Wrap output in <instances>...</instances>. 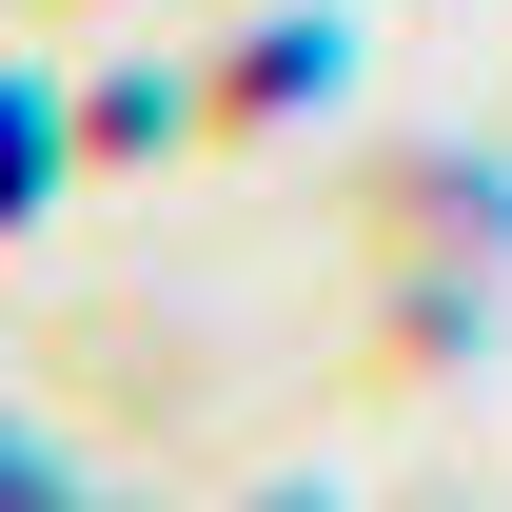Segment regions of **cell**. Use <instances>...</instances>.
<instances>
[{"instance_id":"cell-1","label":"cell","mask_w":512,"mask_h":512,"mask_svg":"<svg viewBox=\"0 0 512 512\" xmlns=\"http://www.w3.org/2000/svg\"><path fill=\"white\" fill-rule=\"evenodd\" d=\"M40 197H60V119H40V99H20V79H0V237H20V217H40Z\"/></svg>"}]
</instances>
